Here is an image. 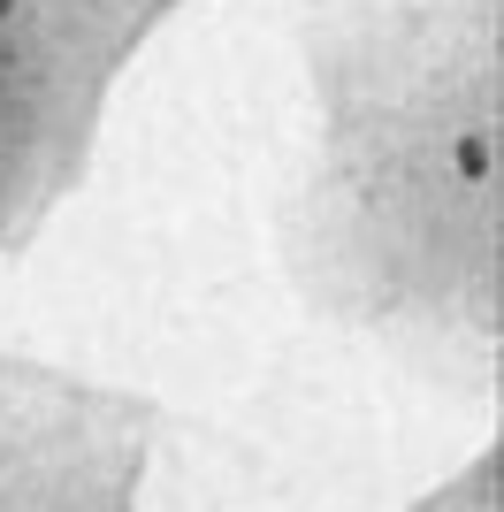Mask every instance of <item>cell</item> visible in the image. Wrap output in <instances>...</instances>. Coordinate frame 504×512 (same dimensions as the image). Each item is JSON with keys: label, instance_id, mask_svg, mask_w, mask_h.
I'll list each match as a JSON object with an SVG mask.
<instances>
[{"label": "cell", "instance_id": "cell-1", "mask_svg": "<svg viewBox=\"0 0 504 512\" xmlns=\"http://www.w3.org/2000/svg\"><path fill=\"white\" fill-rule=\"evenodd\" d=\"M23 16V0H0V23H16Z\"/></svg>", "mask_w": 504, "mask_h": 512}]
</instances>
